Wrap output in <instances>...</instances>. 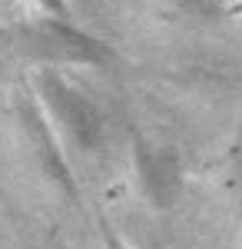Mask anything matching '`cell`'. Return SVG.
Here are the masks:
<instances>
[{
    "label": "cell",
    "mask_w": 242,
    "mask_h": 249,
    "mask_svg": "<svg viewBox=\"0 0 242 249\" xmlns=\"http://www.w3.org/2000/svg\"><path fill=\"white\" fill-rule=\"evenodd\" d=\"M10 47L20 60H27L34 70L53 67V70H73V67H110L116 53L106 40L76 27L63 14H37L34 20H23Z\"/></svg>",
    "instance_id": "obj_2"
},
{
    "label": "cell",
    "mask_w": 242,
    "mask_h": 249,
    "mask_svg": "<svg viewBox=\"0 0 242 249\" xmlns=\"http://www.w3.org/2000/svg\"><path fill=\"white\" fill-rule=\"evenodd\" d=\"M133 170L153 210H173L183 199L186 173H183V156L173 146H153L143 136H133Z\"/></svg>",
    "instance_id": "obj_3"
},
{
    "label": "cell",
    "mask_w": 242,
    "mask_h": 249,
    "mask_svg": "<svg viewBox=\"0 0 242 249\" xmlns=\"http://www.w3.org/2000/svg\"><path fill=\"white\" fill-rule=\"evenodd\" d=\"M223 190L232 203V213L242 219V133L232 143V150L225 156V170H223Z\"/></svg>",
    "instance_id": "obj_5"
},
{
    "label": "cell",
    "mask_w": 242,
    "mask_h": 249,
    "mask_svg": "<svg viewBox=\"0 0 242 249\" xmlns=\"http://www.w3.org/2000/svg\"><path fill=\"white\" fill-rule=\"evenodd\" d=\"M163 14L186 27H219L242 14L239 0H159Z\"/></svg>",
    "instance_id": "obj_4"
},
{
    "label": "cell",
    "mask_w": 242,
    "mask_h": 249,
    "mask_svg": "<svg viewBox=\"0 0 242 249\" xmlns=\"http://www.w3.org/2000/svg\"><path fill=\"white\" fill-rule=\"evenodd\" d=\"M239 3H242V0H239Z\"/></svg>",
    "instance_id": "obj_7"
},
{
    "label": "cell",
    "mask_w": 242,
    "mask_h": 249,
    "mask_svg": "<svg viewBox=\"0 0 242 249\" xmlns=\"http://www.w3.org/2000/svg\"><path fill=\"white\" fill-rule=\"evenodd\" d=\"M34 7H40V14H60V0H30Z\"/></svg>",
    "instance_id": "obj_6"
},
{
    "label": "cell",
    "mask_w": 242,
    "mask_h": 249,
    "mask_svg": "<svg viewBox=\"0 0 242 249\" xmlns=\"http://www.w3.org/2000/svg\"><path fill=\"white\" fill-rule=\"evenodd\" d=\"M30 96L37 100L40 113L70 150L93 156L106 143V116L93 96L76 87L63 70L37 67L30 73Z\"/></svg>",
    "instance_id": "obj_1"
}]
</instances>
